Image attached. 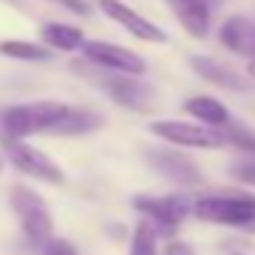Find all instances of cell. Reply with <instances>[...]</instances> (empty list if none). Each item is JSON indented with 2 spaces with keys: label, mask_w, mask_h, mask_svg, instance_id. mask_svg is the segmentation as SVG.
<instances>
[{
  "label": "cell",
  "mask_w": 255,
  "mask_h": 255,
  "mask_svg": "<svg viewBox=\"0 0 255 255\" xmlns=\"http://www.w3.org/2000/svg\"><path fill=\"white\" fill-rule=\"evenodd\" d=\"M69 105L66 102H54V99H42V102H30V105H12L0 114L3 123V138H27L33 132H51L54 126L66 117Z\"/></svg>",
  "instance_id": "cell-1"
},
{
  "label": "cell",
  "mask_w": 255,
  "mask_h": 255,
  "mask_svg": "<svg viewBox=\"0 0 255 255\" xmlns=\"http://www.w3.org/2000/svg\"><path fill=\"white\" fill-rule=\"evenodd\" d=\"M192 213L201 222L249 228L255 225V195H204L192 204Z\"/></svg>",
  "instance_id": "cell-2"
},
{
  "label": "cell",
  "mask_w": 255,
  "mask_h": 255,
  "mask_svg": "<svg viewBox=\"0 0 255 255\" xmlns=\"http://www.w3.org/2000/svg\"><path fill=\"white\" fill-rule=\"evenodd\" d=\"M12 210L21 222V231L24 237L33 243V246H45L54 234V219H51V210L48 204L27 186H12Z\"/></svg>",
  "instance_id": "cell-3"
},
{
  "label": "cell",
  "mask_w": 255,
  "mask_h": 255,
  "mask_svg": "<svg viewBox=\"0 0 255 255\" xmlns=\"http://www.w3.org/2000/svg\"><path fill=\"white\" fill-rule=\"evenodd\" d=\"M132 207L153 225L156 234L174 237L177 225L186 213H192V201L183 195H165V198H153V195H135Z\"/></svg>",
  "instance_id": "cell-4"
},
{
  "label": "cell",
  "mask_w": 255,
  "mask_h": 255,
  "mask_svg": "<svg viewBox=\"0 0 255 255\" xmlns=\"http://www.w3.org/2000/svg\"><path fill=\"white\" fill-rule=\"evenodd\" d=\"M150 132L168 144L177 147H201V150H216L225 144L219 129H210V126L201 123H186V120H153Z\"/></svg>",
  "instance_id": "cell-5"
},
{
  "label": "cell",
  "mask_w": 255,
  "mask_h": 255,
  "mask_svg": "<svg viewBox=\"0 0 255 255\" xmlns=\"http://www.w3.org/2000/svg\"><path fill=\"white\" fill-rule=\"evenodd\" d=\"M3 147H6L9 162L18 171H24L27 177H36L42 183H51V186H60L66 180L63 171H60V165L54 159H48L42 150H36V147H30L24 141H15V138H3Z\"/></svg>",
  "instance_id": "cell-6"
},
{
  "label": "cell",
  "mask_w": 255,
  "mask_h": 255,
  "mask_svg": "<svg viewBox=\"0 0 255 255\" xmlns=\"http://www.w3.org/2000/svg\"><path fill=\"white\" fill-rule=\"evenodd\" d=\"M84 57L99 66V69H108V72H117V75H141L147 69L144 57L129 51V48H120V45H111V42H84Z\"/></svg>",
  "instance_id": "cell-7"
},
{
  "label": "cell",
  "mask_w": 255,
  "mask_h": 255,
  "mask_svg": "<svg viewBox=\"0 0 255 255\" xmlns=\"http://www.w3.org/2000/svg\"><path fill=\"white\" fill-rule=\"evenodd\" d=\"M144 156H147V162L153 165V171H159L162 177H168V180H174V183H180V186H201V183H204L201 168H198L189 156H183V153H177V150L150 147V150H144Z\"/></svg>",
  "instance_id": "cell-8"
},
{
  "label": "cell",
  "mask_w": 255,
  "mask_h": 255,
  "mask_svg": "<svg viewBox=\"0 0 255 255\" xmlns=\"http://www.w3.org/2000/svg\"><path fill=\"white\" fill-rule=\"evenodd\" d=\"M99 9H102V15H108L114 24H120L123 30H129L135 39L156 42V45L168 42V36H165V30H162V27H156L153 21H147L144 15H138L132 6L120 3V0H99Z\"/></svg>",
  "instance_id": "cell-9"
},
{
  "label": "cell",
  "mask_w": 255,
  "mask_h": 255,
  "mask_svg": "<svg viewBox=\"0 0 255 255\" xmlns=\"http://www.w3.org/2000/svg\"><path fill=\"white\" fill-rule=\"evenodd\" d=\"M99 87L123 108H132V111H147L153 105V90L147 84H141L138 78L132 75H117V72H108L99 78Z\"/></svg>",
  "instance_id": "cell-10"
},
{
  "label": "cell",
  "mask_w": 255,
  "mask_h": 255,
  "mask_svg": "<svg viewBox=\"0 0 255 255\" xmlns=\"http://www.w3.org/2000/svg\"><path fill=\"white\" fill-rule=\"evenodd\" d=\"M219 39L228 51L234 54H246L255 60V21L252 18H243V15H234L228 18L222 27H219Z\"/></svg>",
  "instance_id": "cell-11"
},
{
  "label": "cell",
  "mask_w": 255,
  "mask_h": 255,
  "mask_svg": "<svg viewBox=\"0 0 255 255\" xmlns=\"http://www.w3.org/2000/svg\"><path fill=\"white\" fill-rule=\"evenodd\" d=\"M165 3L177 15L180 27L189 36H195V39L207 36V30H210V9L201 3V0H165Z\"/></svg>",
  "instance_id": "cell-12"
},
{
  "label": "cell",
  "mask_w": 255,
  "mask_h": 255,
  "mask_svg": "<svg viewBox=\"0 0 255 255\" xmlns=\"http://www.w3.org/2000/svg\"><path fill=\"white\" fill-rule=\"evenodd\" d=\"M189 63H192V69H195L204 81H210V84H216V87H225V90H246V81L240 78V72L228 69V66L219 63V60H210V57L195 54Z\"/></svg>",
  "instance_id": "cell-13"
},
{
  "label": "cell",
  "mask_w": 255,
  "mask_h": 255,
  "mask_svg": "<svg viewBox=\"0 0 255 255\" xmlns=\"http://www.w3.org/2000/svg\"><path fill=\"white\" fill-rule=\"evenodd\" d=\"M183 111H189L201 126H210V129H222V126L231 123L228 108L213 96H192V99L183 102Z\"/></svg>",
  "instance_id": "cell-14"
},
{
  "label": "cell",
  "mask_w": 255,
  "mask_h": 255,
  "mask_svg": "<svg viewBox=\"0 0 255 255\" xmlns=\"http://www.w3.org/2000/svg\"><path fill=\"white\" fill-rule=\"evenodd\" d=\"M42 42L48 48H57V51H78L84 45V33L72 24L48 21V24H42Z\"/></svg>",
  "instance_id": "cell-15"
},
{
  "label": "cell",
  "mask_w": 255,
  "mask_h": 255,
  "mask_svg": "<svg viewBox=\"0 0 255 255\" xmlns=\"http://www.w3.org/2000/svg\"><path fill=\"white\" fill-rule=\"evenodd\" d=\"M102 126V117L93 114V111H84V108H69L66 117L51 129V135H84V132H93Z\"/></svg>",
  "instance_id": "cell-16"
},
{
  "label": "cell",
  "mask_w": 255,
  "mask_h": 255,
  "mask_svg": "<svg viewBox=\"0 0 255 255\" xmlns=\"http://www.w3.org/2000/svg\"><path fill=\"white\" fill-rule=\"evenodd\" d=\"M0 54H6L12 60H39L45 63L51 57V51L39 42H27V39H6V42H0Z\"/></svg>",
  "instance_id": "cell-17"
},
{
  "label": "cell",
  "mask_w": 255,
  "mask_h": 255,
  "mask_svg": "<svg viewBox=\"0 0 255 255\" xmlns=\"http://www.w3.org/2000/svg\"><path fill=\"white\" fill-rule=\"evenodd\" d=\"M129 255H156V231L147 219H138L132 228V243Z\"/></svg>",
  "instance_id": "cell-18"
},
{
  "label": "cell",
  "mask_w": 255,
  "mask_h": 255,
  "mask_svg": "<svg viewBox=\"0 0 255 255\" xmlns=\"http://www.w3.org/2000/svg\"><path fill=\"white\" fill-rule=\"evenodd\" d=\"M222 138H225V144H237L240 150H249V153H255V135L246 129V126H237V123H228V126H222Z\"/></svg>",
  "instance_id": "cell-19"
},
{
  "label": "cell",
  "mask_w": 255,
  "mask_h": 255,
  "mask_svg": "<svg viewBox=\"0 0 255 255\" xmlns=\"http://www.w3.org/2000/svg\"><path fill=\"white\" fill-rule=\"evenodd\" d=\"M231 177L246 183V186H255V159H246V162H237L231 165Z\"/></svg>",
  "instance_id": "cell-20"
},
{
  "label": "cell",
  "mask_w": 255,
  "mask_h": 255,
  "mask_svg": "<svg viewBox=\"0 0 255 255\" xmlns=\"http://www.w3.org/2000/svg\"><path fill=\"white\" fill-rule=\"evenodd\" d=\"M42 255H78V249H75L69 240H63V237H51V240L42 246Z\"/></svg>",
  "instance_id": "cell-21"
},
{
  "label": "cell",
  "mask_w": 255,
  "mask_h": 255,
  "mask_svg": "<svg viewBox=\"0 0 255 255\" xmlns=\"http://www.w3.org/2000/svg\"><path fill=\"white\" fill-rule=\"evenodd\" d=\"M54 3H60V6H66V9H72V12H87V3H84V0H54Z\"/></svg>",
  "instance_id": "cell-22"
},
{
  "label": "cell",
  "mask_w": 255,
  "mask_h": 255,
  "mask_svg": "<svg viewBox=\"0 0 255 255\" xmlns=\"http://www.w3.org/2000/svg\"><path fill=\"white\" fill-rule=\"evenodd\" d=\"M171 255H186V249L183 246H171Z\"/></svg>",
  "instance_id": "cell-23"
},
{
  "label": "cell",
  "mask_w": 255,
  "mask_h": 255,
  "mask_svg": "<svg viewBox=\"0 0 255 255\" xmlns=\"http://www.w3.org/2000/svg\"><path fill=\"white\" fill-rule=\"evenodd\" d=\"M201 3H204V6H207V9H213V6H216V3H219V0H201Z\"/></svg>",
  "instance_id": "cell-24"
},
{
  "label": "cell",
  "mask_w": 255,
  "mask_h": 255,
  "mask_svg": "<svg viewBox=\"0 0 255 255\" xmlns=\"http://www.w3.org/2000/svg\"><path fill=\"white\" fill-rule=\"evenodd\" d=\"M0 168H3V159H0Z\"/></svg>",
  "instance_id": "cell-25"
},
{
  "label": "cell",
  "mask_w": 255,
  "mask_h": 255,
  "mask_svg": "<svg viewBox=\"0 0 255 255\" xmlns=\"http://www.w3.org/2000/svg\"><path fill=\"white\" fill-rule=\"evenodd\" d=\"M12 3H18V0H12Z\"/></svg>",
  "instance_id": "cell-26"
},
{
  "label": "cell",
  "mask_w": 255,
  "mask_h": 255,
  "mask_svg": "<svg viewBox=\"0 0 255 255\" xmlns=\"http://www.w3.org/2000/svg\"><path fill=\"white\" fill-rule=\"evenodd\" d=\"M234 255H240V252H234Z\"/></svg>",
  "instance_id": "cell-27"
}]
</instances>
